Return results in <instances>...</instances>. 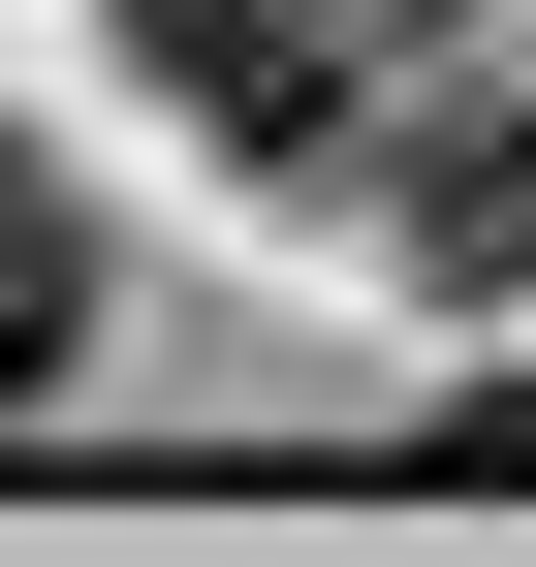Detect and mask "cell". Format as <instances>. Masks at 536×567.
<instances>
[{"instance_id":"6da1fadb","label":"cell","mask_w":536,"mask_h":567,"mask_svg":"<svg viewBox=\"0 0 536 567\" xmlns=\"http://www.w3.org/2000/svg\"><path fill=\"white\" fill-rule=\"evenodd\" d=\"M126 32H158V95L221 126V158H316V126H348V32H316V0H126Z\"/></svg>"},{"instance_id":"7a4b0ae2","label":"cell","mask_w":536,"mask_h":567,"mask_svg":"<svg viewBox=\"0 0 536 567\" xmlns=\"http://www.w3.org/2000/svg\"><path fill=\"white\" fill-rule=\"evenodd\" d=\"M63 316H95V252H63V189H32V158H0V410H32V379H63Z\"/></svg>"}]
</instances>
